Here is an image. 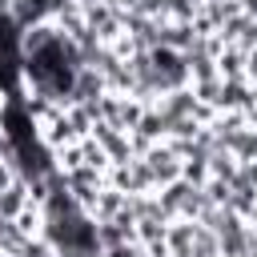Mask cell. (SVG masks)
<instances>
[{
    "mask_svg": "<svg viewBox=\"0 0 257 257\" xmlns=\"http://www.w3.org/2000/svg\"><path fill=\"white\" fill-rule=\"evenodd\" d=\"M24 72L28 80L36 84L40 96H52V100H64L72 88H76V76H80V64H76V52L64 36L56 32H36L28 44H24Z\"/></svg>",
    "mask_w": 257,
    "mask_h": 257,
    "instance_id": "cell-1",
    "label": "cell"
}]
</instances>
